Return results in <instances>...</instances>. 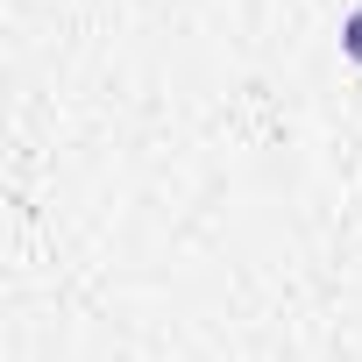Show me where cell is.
Segmentation results:
<instances>
[{"mask_svg":"<svg viewBox=\"0 0 362 362\" xmlns=\"http://www.w3.org/2000/svg\"><path fill=\"white\" fill-rule=\"evenodd\" d=\"M355 50H362V22H355Z\"/></svg>","mask_w":362,"mask_h":362,"instance_id":"6da1fadb","label":"cell"}]
</instances>
